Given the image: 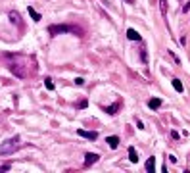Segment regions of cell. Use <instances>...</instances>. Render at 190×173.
<instances>
[{"mask_svg":"<svg viewBox=\"0 0 190 173\" xmlns=\"http://www.w3.org/2000/svg\"><path fill=\"white\" fill-rule=\"evenodd\" d=\"M48 33L52 37L56 35H62V33H73V35H83V29L77 27V25H50L48 27Z\"/></svg>","mask_w":190,"mask_h":173,"instance_id":"1","label":"cell"},{"mask_svg":"<svg viewBox=\"0 0 190 173\" xmlns=\"http://www.w3.org/2000/svg\"><path fill=\"white\" fill-rule=\"evenodd\" d=\"M17 148H19V139L12 137V139H8L6 143L0 144V156H10V154H14Z\"/></svg>","mask_w":190,"mask_h":173,"instance_id":"2","label":"cell"},{"mask_svg":"<svg viewBox=\"0 0 190 173\" xmlns=\"http://www.w3.org/2000/svg\"><path fill=\"white\" fill-rule=\"evenodd\" d=\"M10 71H12L15 77H19V79H25V77H27V71H25L23 66H19V64H10Z\"/></svg>","mask_w":190,"mask_h":173,"instance_id":"3","label":"cell"},{"mask_svg":"<svg viewBox=\"0 0 190 173\" xmlns=\"http://www.w3.org/2000/svg\"><path fill=\"white\" fill-rule=\"evenodd\" d=\"M77 135H79V137L88 139V140H96V139H98V133H96V131H83V129H79Z\"/></svg>","mask_w":190,"mask_h":173,"instance_id":"4","label":"cell"},{"mask_svg":"<svg viewBox=\"0 0 190 173\" xmlns=\"http://www.w3.org/2000/svg\"><path fill=\"white\" fill-rule=\"evenodd\" d=\"M98 158H100L98 154H94V152H88V154L84 156V167H90L92 164H96Z\"/></svg>","mask_w":190,"mask_h":173,"instance_id":"5","label":"cell"},{"mask_svg":"<svg viewBox=\"0 0 190 173\" xmlns=\"http://www.w3.org/2000/svg\"><path fill=\"white\" fill-rule=\"evenodd\" d=\"M127 37H129V40H140L142 39L136 29H127Z\"/></svg>","mask_w":190,"mask_h":173,"instance_id":"6","label":"cell"},{"mask_svg":"<svg viewBox=\"0 0 190 173\" xmlns=\"http://www.w3.org/2000/svg\"><path fill=\"white\" fill-rule=\"evenodd\" d=\"M146 171L148 173H154L156 171V158H154V156L148 158V162H146Z\"/></svg>","mask_w":190,"mask_h":173,"instance_id":"7","label":"cell"},{"mask_svg":"<svg viewBox=\"0 0 190 173\" xmlns=\"http://www.w3.org/2000/svg\"><path fill=\"white\" fill-rule=\"evenodd\" d=\"M106 143L109 144V148H117V146H119V137L112 135V137H108V139H106Z\"/></svg>","mask_w":190,"mask_h":173,"instance_id":"8","label":"cell"},{"mask_svg":"<svg viewBox=\"0 0 190 173\" xmlns=\"http://www.w3.org/2000/svg\"><path fill=\"white\" fill-rule=\"evenodd\" d=\"M119 106H121V102H115V104H112V106L106 108V112H108L109 115H115V114H117V110H119Z\"/></svg>","mask_w":190,"mask_h":173,"instance_id":"9","label":"cell"},{"mask_svg":"<svg viewBox=\"0 0 190 173\" xmlns=\"http://www.w3.org/2000/svg\"><path fill=\"white\" fill-rule=\"evenodd\" d=\"M129 160L133 162V164H136V162H138V154H136L135 146H131V148H129Z\"/></svg>","mask_w":190,"mask_h":173,"instance_id":"10","label":"cell"},{"mask_svg":"<svg viewBox=\"0 0 190 173\" xmlns=\"http://www.w3.org/2000/svg\"><path fill=\"white\" fill-rule=\"evenodd\" d=\"M148 106H150L152 110H156V108L161 106V100H160V98H152V100H148Z\"/></svg>","mask_w":190,"mask_h":173,"instance_id":"11","label":"cell"},{"mask_svg":"<svg viewBox=\"0 0 190 173\" xmlns=\"http://www.w3.org/2000/svg\"><path fill=\"white\" fill-rule=\"evenodd\" d=\"M29 15L35 19V21H40V19H42V18H40V14L36 12V10H33V8H29Z\"/></svg>","mask_w":190,"mask_h":173,"instance_id":"12","label":"cell"},{"mask_svg":"<svg viewBox=\"0 0 190 173\" xmlns=\"http://www.w3.org/2000/svg\"><path fill=\"white\" fill-rule=\"evenodd\" d=\"M160 10H161L163 18H165L167 15V0H160Z\"/></svg>","mask_w":190,"mask_h":173,"instance_id":"13","label":"cell"},{"mask_svg":"<svg viewBox=\"0 0 190 173\" xmlns=\"http://www.w3.org/2000/svg\"><path fill=\"white\" fill-rule=\"evenodd\" d=\"M173 88H175L177 92H182V83L179 79H173Z\"/></svg>","mask_w":190,"mask_h":173,"instance_id":"14","label":"cell"},{"mask_svg":"<svg viewBox=\"0 0 190 173\" xmlns=\"http://www.w3.org/2000/svg\"><path fill=\"white\" fill-rule=\"evenodd\" d=\"M44 87L48 88V91H54V81H52L50 77H46V79H44Z\"/></svg>","mask_w":190,"mask_h":173,"instance_id":"15","label":"cell"},{"mask_svg":"<svg viewBox=\"0 0 190 173\" xmlns=\"http://www.w3.org/2000/svg\"><path fill=\"white\" fill-rule=\"evenodd\" d=\"M10 19H12V23H19V14L17 12H10Z\"/></svg>","mask_w":190,"mask_h":173,"instance_id":"16","label":"cell"},{"mask_svg":"<svg viewBox=\"0 0 190 173\" xmlns=\"http://www.w3.org/2000/svg\"><path fill=\"white\" fill-rule=\"evenodd\" d=\"M140 56H142V64H148V54H146V48L140 50Z\"/></svg>","mask_w":190,"mask_h":173,"instance_id":"17","label":"cell"},{"mask_svg":"<svg viewBox=\"0 0 190 173\" xmlns=\"http://www.w3.org/2000/svg\"><path fill=\"white\" fill-rule=\"evenodd\" d=\"M75 83H77V85H83V83H84V79H83V77H77V79H75Z\"/></svg>","mask_w":190,"mask_h":173,"instance_id":"18","label":"cell"},{"mask_svg":"<svg viewBox=\"0 0 190 173\" xmlns=\"http://www.w3.org/2000/svg\"><path fill=\"white\" fill-rule=\"evenodd\" d=\"M79 108H87V100H81V102H79Z\"/></svg>","mask_w":190,"mask_h":173,"instance_id":"19","label":"cell"},{"mask_svg":"<svg viewBox=\"0 0 190 173\" xmlns=\"http://www.w3.org/2000/svg\"><path fill=\"white\" fill-rule=\"evenodd\" d=\"M188 10H190V2H188V4H184V6H182V12H188Z\"/></svg>","mask_w":190,"mask_h":173,"instance_id":"20","label":"cell"},{"mask_svg":"<svg viewBox=\"0 0 190 173\" xmlns=\"http://www.w3.org/2000/svg\"><path fill=\"white\" fill-rule=\"evenodd\" d=\"M8 169H10V165H8V164H6V165H2V167H0V171H8Z\"/></svg>","mask_w":190,"mask_h":173,"instance_id":"21","label":"cell"},{"mask_svg":"<svg viewBox=\"0 0 190 173\" xmlns=\"http://www.w3.org/2000/svg\"><path fill=\"white\" fill-rule=\"evenodd\" d=\"M133 2H135V0H129V4H133Z\"/></svg>","mask_w":190,"mask_h":173,"instance_id":"22","label":"cell"}]
</instances>
